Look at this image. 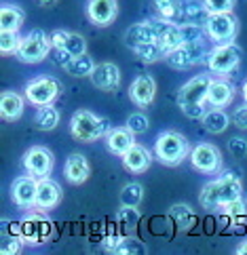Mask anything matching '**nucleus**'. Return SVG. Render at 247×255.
I'll list each match as a JSON object with an SVG mask.
<instances>
[{
  "label": "nucleus",
  "instance_id": "f257e3e1",
  "mask_svg": "<svg viewBox=\"0 0 247 255\" xmlns=\"http://www.w3.org/2000/svg\"><path fill=\"white\" fill-rule=\"evenodd\" d=\"M243 196V186L241 179L233 175V173H226L220 179H214L209 184L203 186L199 194V203L203 209H209V211H216V209L224 207L231 200Z\"/></svg>",
  "mask_w": 247,
  "mask_h": 255
},
{
  "label": "nucleus",
  "instance_id": "f03ea898",
  "mask_svg": "<svg viewBox=\"0 0 247 255\" xmlns=\"http://www.w3.org/2000/svg\"><path fill=\"white\" fill-rule=\"evenodd\" d=\"M212 80L214 78L209 74H199L182 85V89L178 91V108L182 110V114L188 118H203L207 91H209Z\"/></svg>",
  "mask_w": 247,
  "mask_h": 255
},
{
  "label": "nucleus",
  "instance_id": "7ed1b4c3",
  "mask_svg": "<svg viewBox=\"0 0 247 255\" xmlns=\"http://www.w3.org/2000/svg\"><path fill=\"white\" fill-rule=\"evenodd\" d=\"M112 129L108 118L97 116L89 110H76L70 118V133L76 141H85L91 143L99 137H106Z\"/></svg>",
  "mask_w": 247,
  "mask_h": 255
},
{
  "label": "nucleus",
  "instance_id": "20e7f679",
  "mask_svg": "<svg viewBox=\"0 0 247 255\" xmlns=\"http://www.w3.org/2000/svg\"><path fill=\"white\" fill-rule=\"evenodd\" d=\"M190 154V143L178 131H163L154 141V156L165 167H178Z\"/></svg>",
  "mask_w": 247,
  "mask_h": 255
},
{
  "label": "nucleus",
  "instance_id": "39448f33",
  "mask_svg": "<svg viewBox=\"0 0 247 255\" xmlns=\"http://www.w3.org/2000/svg\"><path fill=\"white\" fill-rule=\"evenodd\" d=\"M243 59V51L241 47L233 42H222L216 44V47L207 53V68L212 74L216 76H233L237 70H239V63Z\"/></svg>",
  "mask_w": 247,
  "mask_h": 255
},
{
  "label": "nucleus",
  "instance_id": "423d86ee",
  "mask_svg": "<svg viewBox=\"0 0 247 255\" xmlns=\"http://www.w3.org/2000/svg\"><path fill=\"white\" fill-rule=\"evenodd\" d=\"M53 236V222L47 217V211L36 209V211L27 213L21 220V241L30 247H38V245L47 243Z\"/></svg>",
  "mask_w": 247,
  "mask_h": 255
},
{
  "label": "nucleus",
  "instance_id": "0eeeda50",
  "mask_svg": "<svg viewBox=\"0 0 247 255\" xmlns=\"http://www.w3.org/2000/svg\"><path fill=\"white\" fill-rule=\"evenodd\" d=\"M51 49H53L51 36H47V32L42 30H32L21 38L17 59L23 63H40L51 55Z\"/></svg>",
  "mask_w": 247,
  "mask_h": 255
},
{
  "label": "nucleus",
  "instance_id": "6e6552de",
  "mask_svg": "<svg viewBox=\"0 0 247 255\" xmlns=\"http://www.w3.org/2000/svg\"><path fill=\"white\" fill-rule=\"evenodd\" d=\"M61 83L53 76H36L34 80L25 85V99L32 106L40 108V106H49L55 99L61 95Z\"/></svg>",
  "mask_w": 247,
  "mask_h": 255
},
{
  "label": "nucleus",
  "instance_id": "1a4fd4ad",
  "mask_svg": "<svg viewBox=\"0 0 247 255\" xmlns=\"http://www.w3.org/2000/svg\"><path fill=\"white\" fill-rule=\"evenodd\" d=\"M207 49H205V40L201 42H182L180 47H176L173 51H169L165 55L167 66H171L173 70H188L197 63L207 59Z\"/></svg>",
  "mask_w": 247,
  "mask_h": 255
},
{
  "label": "nucleus",
  "instance_id": "9d476101",
  "mask_svg": "<svg viewBox=\"0 0 247 255\" xmlns=\"http://www.w3.org/2000/svg\"><path fill=\"white\" fill-rule=\"evenodd\" d=\"M205 30L216 44L233 42L239 34V19L233 13H212L205 23Z\"/></svg>",
  "mask_w": 247,
  "mask_h": 255
},
{
  "label": "nucleus",
  "instance_id": "9b49d317",
  "mask_svg": "<svg viewBox=\"0 0 247 255\" xmlns=\"http://www.w3.org/2000/svg\"><path fill=\"white\" fill-rule=\"evenodd\" d=\"M190 165L199 173H216L222 169V152L218 145L203 141L190 150Z\"/></svg>",
  "mask_w": 247,
  "mask_h": 255
},
{
  "label": "nucleus",
  "instance_id": "f8f14e48",
  "mask_svg": "<svg viewBox=\"0 0 247 255\" xmlns=\"http://www.w3.org/2000/svg\"><path fill=\"white\" fill-rule=\"evenodd\" d=\"M55 165V156L49 148L44 145H32L30 150L23 154V167L34 177H49Z\"/></svg>",
  "mask_w": 247,
  "mask_h": 255
},
{
  "label": "nucleus",
  "instance_id": "ddd939ff",
  "mask_svg": "<svg viewBox=\"0 0 247 255\" xmlns=\"http://www.w3.org/2000/svg\"><path fill=\"white\" fill-rule=\"evenodd\" d=\"M36 192H38V177L34 175H21L15 177L11 184V200L19 209H32L36 207Z\"/></svg>",
  "mask_w": 247,
  "mask_h": 255
},
{
  "label": "nucleus",
  "instance_id": "4468645a",
  "mask_svg": "<svg viewBox=\"0 0 247 255\" xmlns=\"http://www.w3.org/2000/svg\"><path fill=\"white\" fill-rule=\"evenodd\" d=\"M87 19L97 28H108L118 15L116 0H87Z\"/></svg>",
  "mask_w": 247,
  "mask_h": 255
},
{
  "label": "nucleus",
  "instance_id": "2eb2a0df",
  "mask_svg": "<svg viewBox=\"0 0 247 255\" xmlns=\"http://www.w3.org/2000/svg\"><path fill=\"white\" fill-rule=\"evenodd\" d=\"M89 78H91V83H93L95 89L106 91V93L116 91L118 87H121V70H118V66L112 63V61L97 63L93 74H91Z\"/></svg>",
  "mask_w": 247,
  "mask_h": 255
},
{
  "label": "nucleus",
  "instance_id": "dca6fc26",
  "mask_svg": "<svg viewBox=\"0 0 247 255\" xmlns=\"http://www.w3.org/2000/svg\"><path fill=\"white\" fill-rule=\"evenodd\" d=\"M154 95H157V80L150 74H140L133 78V83L129 87V97L135 106L146 108L154 102Z\"/></svg>",
  "mask_w": 247,
  "mask_h": 255
},
{
  "label": "nucleus",
  "instance_id": "f3484780",
  "mask_svg": "<svg viewBox=\"0 0 247 255\" xmlns=\"http://www.w3.org/2000/svg\"><path fill=\"white\" fill-rule=\"evenodd\" d=\"M61 203V186L51 177L38 179V192H36V209L51 211Z\"/></svg>",
  "mask_w": 247,
  "mask_h": 255
},
{
  "label": "nucleus",
  "instance_id": "a211bd4d",
  "mask_svg": "<svg viewBox=\"0 0 247 255\" xmlns=\"http://www.w3.org/2000/svg\"><path fill=\"white\" fill-rule=\"evenodd\" d=\"M218 211H220V222L224 226H235L237 230H241V228L247 224V200H245V196L231 200V203H226L224 207H220Z\"/></svg>",
  "mask_w": 247,
  "mask_h": 255
},
{
  "label": "nucleus",
  "instance_id": "6ab92c4d",
  "mask_svg": "<svg viewBox=\"0 0 247 255\" xmlns=\"http://www.w3.org/2000/svg\"><path fill=\"white\" fill-rule=\"evenodd\" d=\"M157 40H159V32L154 21H137L125 30V44L129 49L137 47V44L157 42Z\"/></svg>",
  "mask_w": 247,
  "mask_h": 255
},
{
  "label": "nucleus",
  "instance_id": "aec40b11",
  "mask_svg": "<svg viewBox=\"0 0 247 255\" xmlns=\"http://www.w3.org/2000/svg\"><path fill=\"white\" fill-rule=\"evenodd\" d=\"M235 99V85L222 78H214L207 91V104L212 108H226L231 106Z\"/></svg>",
  "mask_w": 247,
  "mask_h": 255
},
{
  "label": "nucleus",
  "instance_id": "412c9836",
  "mask_svg": "<svg viewBox=\"0 0 247 255\" xmlns=\"http://www.w3.org/2000/svg\"><path fill=\"white\" fill-rule=\"evenodd\" d=\"M152 21H154V25H157V32H159V40L157 42L163 47L165 55L184 42V40H182V32H180L178 23H173L169 19H163V17H161V19H152Z\"/></svg>",
  "mask_w": 247,
  "mask_h": 255
},
{
  "label": "nucleus",
  "instance_id": "4be33fe9",
  "mask_svg": "<svg viewBox=\"0 0 247 255\" xmlns=\"http://www.w3.org/2000/svg\"><path fill=\"white\" fill-rule=\"evenodd\" d=\"M63 173H66V179L72 186L85 184V181L89 179V175H91V165H89L87 156H82V154H70V156L66 158Z\"/></svg>",
  "mask_w": 247,
  "mask_h": 255
},
{
  "label": "nucleus",
  "instance_id": "5701e85b",
  "mask_svg": "<svg viewBox=\"0 0 247 255\" xmlns=\"http://www.w3.org/2000/svg\"><path fill=\"white\" fill-rule=\"evenodd\" d=\"M51 42H53V47H59V49L70 51L74 57L76 55H82V53H87V40L82 38L80 34H76V32L55 30L51 34Z\"/></svg>",
  "mask_w": 247,
  "mask_h": 255
},
{
  "label": "nucleus",
  "instance_id": "b1692460",
  "mask_svg": "<svg viewBox=\"0 0 247 255\" xmlns=\"http://www.w3.org/2000/svg\"><path fill=\"white\" fill-rule=\"evenodd\" d=\"M121 158H123V167L127 171H131V173H144V171H148V167H150L152 154H150L148 148H144V145L135 143L133 148L127 150Z\"/></svg>",
  "mask_w": 247,
  "mask_h": 255
},
{
  "label": "nucleus",
  "instance_id": "393cba45",
  "mask_svg": "<svg viewBox=\"0 0 247 255\" xmlns=\"http://www.w3.org/2000/svg\"><path fill=\"white\" fill-rule=\"evenodd\" d=\"M133 131H129L127 127H112L110 129V133L106 135V145L108 150L116 154V156H123V154L133 148L135 145V139H133Z\"/></svg>",
  "mask_w": 247,
  "mask_h": 255
},
{
  "label": "nucleus",
  "instance_id": "a878e982",
  "mask_svg": "<svg viewBox=\"0 0 247 255\" xmlns=\"http://www.w3.org/2000/svg\"><path fill=\"white\" fill-rule=\"evenodd\" d=\"M23 108H25V99L19 95L17 91H2L0 97V114L4 121H19L23 116Z\"/></svg>",
  "mask_w": 247,
  "mask_h": 255
},
{
  "label": "nucleus",
  "instance_id": "bb28decb",
  "mask_svg": "<svg viewBox=\"0 0 247 255\" xmlns=\"http://www.w3.org/2000/svg\"><path fill=\"white\" fill-rule=\"evenodd\" d=\"M201 123H203V129L212 135H220L228 129V125H231V116H228L222 108H214V110H209L203 114L201 118Z\"/></svg>",
  "mask_w": 247,
  "mask_h": 255
},
{
  "label": "nucleus",
  "instance_id": "cd10ccee",
  "mask_svg": "<svg viewBox=\"0 0 247 255\" xmlns=\"http://www.w3.org/2000/svg\"><path fill=\"white\" fill-rule=\"evenodd\" d=\"M23 21H25V13H23L21 6H17V4H2V8H0V28L19 32Z\"/></svg>",
  "mask_w": 247,
  "mask_h": 255
},
{
  "label": "nucleus",
  "instance_id": "c85d7f7f",
  "mask_svg": "<svg viewBox=\"0 0 247 255\" xmlns=\"http://www.w3.org/2000/svg\"><path fill=\"white\" fill-rule=\"evenodd\" d=\"M169 220L176 224L180 230H190L197 222V213L195 209L186 203H178V205H171L169 207Z\"/></svg>",
  "mask_w": 247,
  "mask_h": 255
},
{
  "label": "nucleus",
  "instance_id": "c756f323",
  "mask_svg": "<svg viewBox=\"0 0 247 255\" xmlns=\"http://www.w3.org/2000/svg\"><path fill=\"white\" fill-rule=\"evenodd\" d=\"M154 6H157L159 15L163 19H169L173 23H184V4L180 0H154Z\"/></svg>",
  "mask_w": 247,
  "mask_h": 255
},
{
  "label": "nucleus",
  "instance_id": "7c9ffc66",
  "mask_svg": "<svg viewBox=\"0 0 247 255\" xmlns=\"http://www.w3.org/2000/svg\"><path fill=\"white\" fill-rule=\"evenodd\" d=\"M34 125H36V129H40V131H53L55 127L59 125L57 108H53V104L40 106L38 110H36V114H34Z\"/></svg>",
  "mask_w": 247,
  "mask_h": 255
},
{
  "label": "nucleus",
  "instance_id": "2f4dec72",
  "mask_svg": "<svg viewBox=\"0 0 247 255\" xmlns=\"http://www.w3.org/2000/svg\"><path fill=\"white\" fill-rule=\"evenodd\" d=\"M95 66H97V63L91 59V55L82 53V55H76L74 59H72L63 70H66L70 76H74V78H85V76H91V74H93Z\"/></svg>",
  "mask_w": 247,
  "mask_h": 255
},
{
  "label": "nucleus",
  "instance_id": "473e14b6",
  "mask_svg": "<svg viewBox=\"0 0 247 255\" xmlns=\"http://www.w3.org/2000/svg\"><path fill=\"white\" fill-rule=\"evenodd\" d=\"M209 15H212V11L207 8L205 2H197V0H188V2H184V19L186 21L205 25L207 19H209Z\"/></svg>",
  "mask_w": 247,
  "mask_h": 255
},
{
  "label": "nucleus",
  "instance_id": "72a5a7b5",
  "mask_svg": "<svg viewBox=\"0 0 247 255\" xmlns=\"http://www.w3.org/2000/svg\"><path fill=\"white\" fill-rule=\"evenodd\" d=\"M137 59H142L146 63H154V61H159L165 57V51L159 42H146V44H137V47L131 49Z\"/></svg>",
  "mask_w": 247,
  "mask_h": 255
},
{
  "label": "nucleus",
  "instance_id": "f704fd0d",
  "mask_svg": "<svg viewBox=\"0 0 247 255\" xmlns=\"http://www.w3.org/2000/svg\"><path fill=\"white\" fill-rule=\"evenodd\" d=\"M144 200V186L140 181H129L127 186H123L121 190V203L129 205V207H137Z\"/></svg>",
  "mask_w": 247,
  "mask_h": 255
},
{
  "label": "nucleus",
  "instance_id": "c9c22d12",
  "mask_svg": "<svg viewBox=\"0 0 247 255\" xmlns=\"http://www.w3.org/2000/svg\"><path fill=\"white\" fill-rule=\"evenodd\" d=\"M116 224L125 228V230H131V228L137 226V222L142 220L140 211H137V207H129V205H123V209H118L116 211Z\"/></svg>",
  "mask_w": 247,
  "mask_h": 255
},
{
  "label": "nucleus",
  "instance_id": "e433bc0d",
  "mask_svg": "<svg viewBox=\"0 0 247 255\" xmlns=\"http://www.w3.org/2000/svg\"><path fill=\"white\" fill-rule=\"evenodd\" d=\"M21 38L23 36H19V32L2 30V34H0V51H2V55H17Z\"/></svg>",
  "mask_w": 247,
  "mask_h": 255
},
{
  "label": "nucleus",
  "instance_id": "4c0bfd02",
  "mask_svg": "<svg viewBox=\"0 0 247 255\" xmlns=\"http://www.w3.org/2000/svg\"><path fill=\"white\" fill-rule=\"evenodd\" d=\"M180 32H182V40L184 42H201V40H205L203 36L207 30H203V25H199V23H180Z\"/></svg>",
  "mask_w": 247,
  "mask_h": 255
},
{
  "label": "nucleus",
  "instance_id": "58836bf2",
  "mask_svg": "<svg viewBox=\"0 0 247 255\" xmlns=\"http://www.w3.org/2000/svg\"><path fill=\"white\" fill-rule=\"evenodd\" d=\"M125 127L129 131H133L135 135H142V133H146V131L150 129V121H148V116H146V114L135 112V114H131L129 118H127Z\"/></svg>",
  "mask_w": 247,
  "mask_h": 255
},
{
  "label": "nucleus",
  "instance_id": "ea45409f",
  "mask_svg": "<svg viewBox=\"0 0 247 255\" xmlns=\"http://www.w3.org/2000/svg\"><path fill=\"white\" fill-rule=\"evenodd\" d=\"M118 255H129V253H137V255H146L148 253V247L142 243V241H137V239H131V236H125V241L121 243V247H118L116 251Z\"/></svg>",
  "mask_w": 247,
  "mask_h": 255
},
{
  "label": "nucleus",
  "instance_id": "a19ab883",
  "mask_svg": "<svg viewBox=\"0 0 247 255\" xmlns=\"http://www.w3.org/2000/svg\"><path fill=\"white\" fill-rule=\"evenodd\" d=\"M21 245L23 241L19 236L15 234H8V232H2V243H0V253L2 255H15L21 251Z\"/></svg>",
  "mask_w": 247,
  "mask_h": 255
},
{
  "label": "nucleus",
  "instance_id": "79ce46f5",
  "mask_svg": "<svg viewBox=\"0 0 247 255\" xmlns=\"http://www.w3.org/2000/svg\"><path fill=\"white\" fill-rule=\"evenodd\" d=\"M228 150H231L233 158H237V160L247 158V139H243V137H231V139H228Z\"/></svg>",
  "mask_w": 247,
  "mask_h": 255
},
{
  "label": "nucleus",
  "instance_id": "37998d69",
  "mask_svg": "<svg viewBox=\"0 0 247 255\" xmlns=\"http://www.w3.org/2000/svg\"><path fill=\"white\" fill-rule=\"evenodd\" d=\"M212 13H233L237 0H203Z\"/></svg>",
  "mask_w": 247,
  "mask_h": 255
},
{
  "label": "nucleus",
  "instance_id": "c03bdc74",
  "mask_svg": "<svg viewBox=\"0 0 247 255\" xmlns=\"http://www.w3.org/2000/svg\"><path fill=\"white\" fill-rule=\"evenodd\" d=\"M49 57L53 59L55 66H59V68H66L68 63H70L72 59H74V55H72L70 51H66V49H59V47H53Z\"/></svg>",
  "mask_w": 247,
  "mask_h": 255
},
{
  "label": "nucleus",
  "instance_id": "a18cd8bd",
  "mask_svg": "<svg viewBox=\"0 0 247 255\" xmlns=\"http://www.w3.org/2000/svg\"><path fill=\"white\" fill-rule=\"evenodd\" d=\"M123 241H125V236L110 232L108 236H104L102 247H104V251H108V253H116V251H118V247H121V243H123Z\"/></svg>",
  "mask_w": 247,
  "mask_h": 255
},
{
  "label": "nucleus",
  "instance_id": "49530a36",
  "mask_svg": "<svg viewBox=\"0 0 247 255\" xmlns=\"http://www.w3.org/2000/svg\"><path fill=\"white\" fill-rule=\"evenodd\" d=\"M233 123H235V127H239V129L247 131V104L235 110V114H233Z\"/></svg>",
  "mask_w": 247,
  "mask_h": 255
},
{
  "label": "nucleus",
  "instance_id": "de8ad7c7",
  "mask_svg": "<svg viewBox=\"0 0 247 255\" xmlns=\"http://www.w3.org/2000/svg\"><path fill=\"white\" fill-rule=\"evenodd\" d=\"M235 253H237V255H247V239L239 245V247H237V251H235Z\"/></svg>",
  "mask_w": 247,
  "mask_h": 255
},
{
  "label": "nucleus",
  "instance_id": "09e8293b",
  "mask_svg": "<svg viewBox=\"0 0 247 255\" xmlns=\"http://www.w3.org/2000/svg\"><path fill=\"white\" fill-rule=\"evenodd\" d=\"M36 2H38L40 6H53L55 2H57V0H36Z\"/></svg>",
  "mask_w": 247,
  "mask_h": 255
},
{
  "label": "nucleus",
  "instance_id": "8fccbe9b",
  "mask_svg": "<svg viewBox=\"0 0 247 255\" xmlns=\"http://www.w3.org/2000/svg\"><path fill=\"white\" fill-rule=\"evenodd\" d=\"M241 93H243V99H245V104H247V80L243 83V89H241Z\"/></svg>",
  "mask_w": 247,
  "mask_h": 255
}]
</instances>
